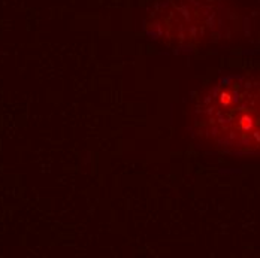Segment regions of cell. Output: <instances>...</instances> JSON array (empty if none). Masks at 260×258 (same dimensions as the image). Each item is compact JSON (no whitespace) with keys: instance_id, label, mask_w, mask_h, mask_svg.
<instances>
[{"instance_id":"7a4b0ae2","label":"cell","mask_w":260,"mask_h":258,"mask_svg":"<svg viewBox=\"0 0 260 258\" xmlns=\"http://www.w3.org/2000/svg\"><path fill=\"white\" fill-rule=\"evenodd\" d=\"M236 12L224 0H168L147 23L157 41L168 44H202L226 38L235 27Z\"/></svg>"},{"instance_id":"6da1fadb","label":"cell","mask_w":260,"mask_h":258,"mask_svg":"<svg viewBox=\"0 0 260 258\" xmlns=\"http://www.w3.org/2000/svg\"><path fill=\"white\" fill-rule=\"evenodd\" d=\"M191 129L202 142L236 155H260V75L228 73L198 97Z\"/></svg>"}]
</instances>
